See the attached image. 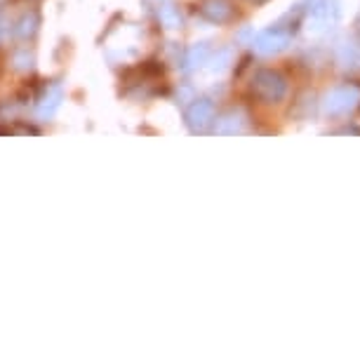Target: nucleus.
<instances>
[{
  "mask_svg": "<svg viewBox=\"0 0 360 360\" xmlns=\"http://www.w3.org/2000/svg\"><path fill=\"white\" fill-rule=\"evenodd\" d=\"M5 31H8V26H5V22H3V19H0V40H3Z\"/></svg>",
  "mask_w": 360,
  "mask_h": 360,
  "instance_id": "4468645a",
  "label": "nucleus"
},
{
  "mask_svg": "<svg viewBox=\"0 0 360 360\" xmlns=\"http://www.w3.org/2000/svg\"><path fill=\"white\" fill-rule=\"evenodd\" d=\"M252 94L264 104H278L288 94V80L281 71L262 69L252 78Z\"/></svg>",
  "mask_w": 360,
  "mask_h": 360,
  "instance_id": "f03ea898",
  "label": "nucleus"
},
{
  "mask_svg": "<svg viewBox=\"0 0 360 360\" xmlns=\"http://www.w3.org/2000/svg\"><path fill=\"white\" fill-rule=\"evenodd\" d=\"M207 54H210V47H207L205 43L191 47V52H188V57H186L188 69H195V66L205 64V62H207Z\"/></svg>",
  "mask_w": 360,
  "mask_h": 360,
  "instance_id": "1a4fd4ad",
  "label": "nucleus"
},
{
  "mask_svg": "<svg viewBox=\"0 0 360 360\" xmlns=\"http://www.w3.org/2000/svg\"><path fill=\"white\" fill-rule=\"evenodd\" d=\"M200 15L202 19L212 24H224L233 17V5L229 0H202L200 3Z\"/></svg>",
  "mask_w": 360,
  "mask_h": 360,
  "instance_id": "423d86ee",
  "label": "nucleus"
},
{
  "mask_svg": "<svg viewBox=\"0 0 360 360\" xmlns=\"http://www.w3.org/2000/svg\"><path fill=\"white\" fill-rule=\"evenodd\" d=\"M252 3H266V0H252Z\"/></svg>",
  "mask_w": 360,
  "mask_h": 360,
  "instance_id": "2eb2a0df",
  "label": "nucleus"
},
{
  "mask_svg": "<svg viewBox=\"0 0 360 360\" xmlns=\"http://www.w3.org/2000/svg\"><path fill=\"white\" fill-rule=\"evenodd\" d=\"M214 120V104L210 99H195L186 108V125L193 132H205Z\"/></svg>",
  "mask_w": 360,
  "mask_h": 360,
  "instance_id": "7ed1b4c3",
  "label": "nucleus"
},
{
  "mask_svg": "<svg viewBox=\"0 0 360 360\" xmlns=\"http://www.w3.org/2000/svg\"><path fill=\"white\" fill-rule=\"evenodd\" d=\"M243 130H245V113L240 108H233L214 120V134H240Z\"/></svg>",
  "mask_w": 360,
  "mask_h": 360,
  "instance_id": "0eeeda50",
  "label": "nucleus"
},
{
  "mask_svg": "<svg viewBox=\"0 0 360 360\" xmlns=\"http://www.w3.org/2000/svg\"><path fill=\"white\" fill-rule=\"evenodd\" d=\"M59 99H62V92H59V87H54L52 94H47V97L43 99V104H40L38 108V115H52L54 113V108L59 106Z\"/></svg>",
  "mask_w": 360,
  "mask_h": 360,
  "instance_id": "9d476101",
  "label": "nucleus"
},
{
  "mask_svg": "<svg viewBox=\"0 0 360 360\" xmlns=\"http://www.w3.org/2000/svg\"><path fill=\"white\" fill-rule=\"evenodd\" d=\"M36 24H38V17L36 15H26L24 19H22V24H19V36L22 38H26V36H31L33 31H36Z\"/></svg>",
  "mask_w": 360,
  "mask_h": 360,
  "instance_id": "ddd939ff",
  "label": "nucleus"
},
{
  "mask_svg": "<svg viewBox=\"0 0 360 360\" xmlns=\"http://www.w3.org/2000/svg\"><path fill=\"white\" fill-rule=\"evenodd\" d=\"M290 45V33L285 29H269L257 36L255 40V50L259 54H278Z\"/></svg>",
  "mask_w": 360,
  "mask_h": 360,
  "instance_id": "39448f33",
  "label": "nucleus"
},
{
  "mask_svg": "<svg viewBox=\"0 0 360 360\" xmlns=\"http://www.w3.org/2000/svg\"><path fill=\"white\" fill-rule=\"evenodd\" d=\"M360 106V85L356 83H344L337 85L325 94L323 99V111L330 118H342V115L353 113Z\"/></svg>",
  "mask_w": 360,
  "mask_h": 360,
  "instance_id": "f257e3e1",
  "label": "nucleus"
},
{
  "mask_svg": "<svg viewBox=\"0 0 360 360\" xmlns=\"http://www.w3.org/2000/svg\"><path fill=\"white\" fill-rule=\"evenodd\" d=\"M337 64L342 66L344 71H360V45L346 43L339 47Z\"/></svg>",
  "mask_w": 360,
  "mask_h": 360,
  "instance_id": "6e6552de",
  "label": "nucleus"
},
{
  "mask_svg": "<svg viewBox=\"0 0 360 360\" xmlns=\"http://www.w3.org/2000/svg\"><path fill=\"white\" fill-rule=\"evenodd\" d=\"M309 22L316 29L335 24L339 19V3L337 0H309Z\"/></svg>",
  "mask_w": 360,
  "mask_h": 360,
  "instance_id": "20e7f679",
  "label": "nucleus"
},
{
  "mask_svg": "<svg viewBox=\"0 0 360 360\" xmlns=\"http://www.w3.org/2000/svg\"><path fill=\"white\" fill-rule=\"evenodd\" d=\"M160 22L167 26V29H176V26L181 24V17H179V12H176L174 8H162L160 10Z\"/></svg>",
  "mask_w": 360,
  "mask_h": 360,
  "instance_id": "9b49d317",
  "label": "nucleus"
},
{
  "mask_svg": "<svg viewBox=\"0 0 360 360\" xmlns=\"http://www.w3.org/2000/svg\"><path fill=\"white\" fill-rule=\"evenodd\" d=\"M229 62H231V50H219L212 57V64H210V71H224L229 66Z\"/></svg>",
  "mask_w": 360,
  "mask_h": 360,
  "instance_id": "f8f14e48",
  "label": "nucleus"
}]
</instances>
